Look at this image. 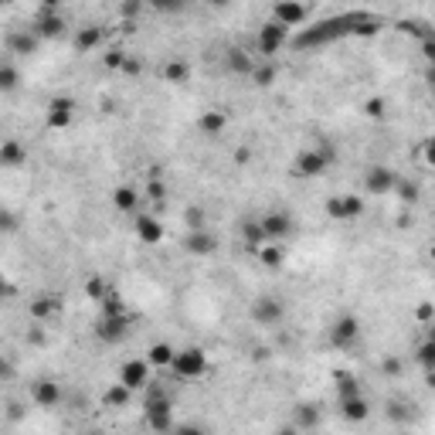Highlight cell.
I'll return each instance as SVG.
<instances>
[{
  "label": "cell",
  "mask_w": 435,
  "mask_h": 435,
  "mask_svg": "<svg viewBox=\"0 0 435 435\" xmlns=\"http://www.w3.org/2000/svg\"><path fill=\"white\" fill-rule=\"evenodd\" d=\"M344 34H377V21L371 14H340V17H330L316 27H303L299 38L293 41L296 48H320V45H330Z\"/></svg>",
  "instance_id": "obj_1"
},
{
  "label": "cell",
  "mask_w": 435,
  "mask_h": 435,
  "mask_svg": "<svg viewBox=\"0 0 435 435\" xmlns=\"http://www.w3.org/2000/svg\"><path fill=\"white\" fill-rule=\"evenodd\" d=\"M147 425L160 435H171L174 429V408L171 398L160 391V384H147Z\"/></svg>",
  "instance_id": "obj_2"
},
{
  "label": "cell",
  "mask_w": 435,
  "mask_h": 435,
  "mask_svg": "<svg viewBox=\"0 0 435 435\" xmlns=\"http://www.w3.org/2000/svg\"><path fill=\"white\" fill-rule=\"evenodd\" d=\"M337 160V150H334V143H327V140H320L313 150H299L296 153V160H293V171L299 177H320L330 164Z\"/></svg>",
  "instance_id": "obj_3"
},
{
  "label": "cell",
  "mask_w": 435,
  "mask_h": 435,
  "mask_svg": "<svg viewBox=\"0 0 435 435\" xmlns=\"http://www.w3.org/2000/svg\"><path fill=\"white\" fill-rule=\"evenodd\" d=\"M171 367H174V374L180 381H194V377H201L204 371H208V353L201 347H187V350H177L174 360H171Z\"/></svg>",
  "instance_id": "obj_4"
},
{
  "label": "cell",
  "mask_w": 435,
  "mask_h": 435,
  "mask_svg": "<svg viewBox=\"0 0 435 435\" xmlns=\"http://www.w3.org/2000/svg\"><path fill=\"white\" fill-rule=\"evenodd\" d=\"M262 225V235H265V245H279L282 238H289L293 235V218L286 214V211H269V214H262L259 218Z\"/></svg>",
  "instance_id": "obj_5"
},
{
  "label": "cell",
  "mask_w": 435,
  "mask_h": 435,
  "mask_svg": "<svg viewBox=\"0 0 435 435\" xmlns=\"http://www.w3.org/2000/svg\"><path fill=\"white\" fill-rule=\"evenodd\" d=\"M62 31H65V21H62L58 7H55V3H45V7L38 10L34 24H31V34H34L38 41H45V38H58Z\"/></svg>",
  "instance_id": "obj_6"
},
{
  "label": "cell",
  "mask_w": 435,
  "mask_h": 435,
  "mask_svg": "<svg viewBox=\"0 0 435 435\" xmlns=\"http://www.w3.org/2000/svg\"><path fill=\"white\" fill-rule=\"evenodd\" d=\"M282 316H286V306H282L279 296H259L252 303V320L262 323V327H279Z\"/></svg>",
  "instance_id": "obj_7"
},
{
  "label": "cell",
  "mask_w": 435,
  "mask_h": 435,
  "mask_svg": "<svg viewBox=\"0 0 435 435\" xmlns=\"http://www.w3.org/2000/svg\"><path fill=\"white\" fill-rule=\"evenodd\" d=\"M357 337H360V320L353 316V313H344V316H337V323L330 327V344L340 350H347L357 344Z\"/></svg>",
  "instance_id": "obj_8"
},
{
  "label": "cell",
  "mask_w": 435,
  "mask_h": 435,
  "mask_svg": "<svg viewBox=\"0 0 435 435\" xmlns=\"http://www.w3.org/2000/svg\"><path fill=\"white\" fill-rule=\"evenodd\" d=\"M119 384L126 388V391H140V388H147L150 384V364L147 360H126L123 367H119Z\"/></svg>",
  "instance_id": "obj_9"
},
{
  "label": "cell",
  "mask_w": 435,
  "mask_h": 435,
  "mask_svg": "<svg viewBox=\"0 0 435 435\" xmlns=\"http://www.w3.org/2000/svg\"><path fill=\"white\" fill-rule=\"evenodd\" d=\"M31 401L38 408H58L62 405V384L55 377H38L31 384Z\"/></svg>",
  "instance_id": "obj_10"
},
{
  "label": "cell",
  "mask_w": 435,
  "mask_h": 435,
  "mask_svg": "<svg viewBox=\"0 0 435 435\" xmlns=\"http://www.w3.org/2000/svg\"><path fill=\"white\" fill-rule=\"evenodd\" d=\"M72 119H75V99L72 95H55L48 102V126L65 129V126H72Z\"/></svg>",
  "instance_id": "obj_11"
},
{
  "label": "cell",
  "mask_w": 435,
  "mask_h": 435,
  "mask_svg": "<svg viewBox=\"0 0 435 435\" xmlns=\"http://www.w3.org/2000/svg\"><path fill=\"white\" fill-rule=\"evenodd\" d=\"M95 337L102 344H123L129 337V316H102L95 327Z\"/></svg>",
  "instance_id": "obj_12"
},
{
  "label": "cell",
  "mask_w": 435,
  "mask_h": 435,
  "mask_svg": "<svg viewBox=\"0 0 435 435\" xmlns=\"http://www.w3.org/2000/svg\"><path fill=\"white\" fill-rule=\"evenodd\" d=\"M395 184H398V174H395L391 167H384V164H374V167L364 174V190H367V194H391Z\"/></svg>",
  "instance_id": "obj_13"
},
{
  "label": "cell",
  "mask_w": 435,
  "mask_h": 435,
  "mask_svg": "<svg viewBox=\"0 0 435 435\" xmlns=\"http://www.w3.org/2000/svg\"><path fill=\"white\" fill-rule=\"evenodd\" d=\"M327 214H330L334 221H353V218H360V214H364V201H360V197H353V194L330 197V201H327Z\"/></svg>",
  "instance_id": "obj_14"
},
{
  "label": "cell",
  "mask_w": 435,
  "mask_h": 435,
  "mask_svg": "<svg viewBox=\"0 0 435 435\" xmlns=\"http://www.w3.org/2000/svg\"><path fill=\"white\" fill-rule=\"evenodd\" d=\"M286 38H289V31L282 27V24H275V21H265L259 27V55H275L282 45H286Z\"/></svg>",
  "instance_id": "obj_15"
},
{
  "label": "cell",
  "mask_w": 435,
  "mask_h": 435,
  "mask_svg": "<svg viewBox=\"0 0 435 435\" xmlns=\"http://www.w3.org/2000/svg\"><path fill=\"white\" fill-rule=\"evenodd\" d=\"M306 17H310V7H306V3H275V7H272V21L282 24L286 31H289V27H299Z\"/></svg>",
  "instance_id": "obj_16"
},
{
  "label": "cell",
  "mask_w": 435,
  "mask_h": 435,
  "mask_svg": "<svg viewBox=\"0 0 435 435\" xmlns=\"http://www.w3.org/2000/svg\"><path fill=\"white\" fill-rule=\"evenodd\" d=\"M133 232H136V238H140L143 245L164 242V225H160L153 214H136V218H133Z\"/></svg>",
  "instance_id": "obj_17"
},
{
  "label": "cell",
  "mask_w": 435,
  "mask_h": 435,
  "mask_svg": "<svg viewBox=\"0 0 435 435\" xmlns=\"http://www.w3.org/2000/svg\"><path fill=\"white\" fill-rule=\"evenodd\" d=\"M184 252H187V256H211V252H218V238H214L208 228L187 232V235H184Z\"/></svg>",
  "instance_id": "obj_18"
},
{
  "label": "cell",
  "mask_w": 435,
  "mask_h": 435,
  "mask_svg": "<svg viewBox=\"0 0 435 435\" xmlns=\"http://www.w3.org/2000/svg\"><path fill=\"white\" fill-rule=\"evenodd\" d=\"M27 164V147L17 143V140H3L0 143V167L3 171H17Z\"/></svg>",
  "instance_id": "obj_19"
},
{
  "label": "cell",
  "mask_w": 435,
  "mask_h": 435,
  "mask_svg": "<svg viewBox=\"0 0 435 435\" xmlns=\"http://www.w3.org/2000/svg\"><path fill=\"white\" fill-rule=\"evenodd\" d=\"M27 310H31V316H34V320H55V316L62 313V296H51V293L34 296Z\"/></svg>",
  "instance_id": "obj_20"
},
{
  "label": "cell",
  "mask_w": 435,
  "mask_h": 435,
  "mask_svg": "<svg viewBox=\"0 0 435 435\" xmlns=\"http://www.w3.org/2000/svg\"><path fill=\"white\" fill-rule=\"evenodd\" d=\"M320 419H323V415H320V408H316V405H310V401H303V405H296V408H293V422H289V425H293V429H299V432H310V429H316V425H320Z\"/></svg>",
  "instance_id": "obj_21"
},
{
  "label": "cell",
  "mask_w": 435,
  "mask_h": 435,
  "mask_svg": "<svg viewBox=\"0 0 435 435\" xmlns=\"http://www.w3.org/2000/svg\"><path fill=\"white\" fill-rule=\"evenodd\" d=\"M7 51H10V55H34V51H38V38L31 34V27L10 31V34H7Z\"/></svg>",
  "instance_id": "obj_22"
},
{
  "label": "cell",
  "mask_w": 435,
  "mask_h": 435,
  "mask_svg": "<svg viewBox=\"0 0 435 435\" xmlns=\"http://www.w3.org/2000/svg\"><path fill=\"white\" fill-rule=\"evenodd\" d=\"M340 415H344V422H364V419L371 415V405H367V398H364V395H357V398H344V401H340Z\"/></svg>",
  "instance_id": "obj_23"
},
{
  "label": "cell",
  "mask_w": 435,
  "mask_h": 435,
  "mask_svg": "<svg viewBox=\"0 0 435 435\" xmlns=\"http://www.w3.org/2000/svg\"><path fill=\"white\" fill-rule=\"evenodd\" d=\"M160 79H164V82H171V86H184V82L190 79V65H187L184 58H171V62H164Z\"/></svg>",
  "instance_id": "obj_24"
},
{
  "label": "cell",
  "mask_w": 435,
  "mask_h": 435,
  "mask_svg": "<svg viewBox=\"0 0 435 435\" xmlns=\"http://www.w3.org/2000/svg\"><path fill=\"white\" fill-rule=\"evenodd\" d=\"M225 126H228V119H225V112H218V109H208V112H201V119H197V129H201L204 136H221Z\"/></svg>",
  "instance_id": "obj_25"
},
{
  "label": "cell",
  "mask_w": 435,
  "mask_h": 435,
  "mask_svg": "<svg viewBox=\"0 0 435 435\" xmlns=\"http://www.w3.org/2000/svg\"><path fill=\"white\" fill-rule=\"evenodd\" d=\"M136 201H140V190L129 187V184H123V187L112 190V204H116L123 214H136Z\"/></svg>",
  "instance_id": "obj_26"
},
{
  "label": "cell",
  "mask_w": 435,
  "mask_h": 435,
  "mask_svg": "<svg viewBox=\"0 0 435 435\" xmlns=\"http://www.w3.org/2000/svg\"><path fill=\"white\" fill-rule=\"evenodd\" d=\"M102 45V27L99 24H88V27H82L79 34H75V51H92V48H99Z\"/></svg>",
  "instance_id": "obj_27"
},
{
  "label": "cell",
  "mask_w": 435,
  "mask_h": 435,
  "mask_svg": "<svg viewBox=\"0 0 435 435\" xmlns=\"http://www.w3.org/2000/svg\"><path fill=\"white\" fill-rule=\"evenodd\" d=\"M174 353H177V350L171 347L167 340H160V344H153V347L147 350V357H143V360H147L150 367H171V360H174Z\"/></svg>",
  "instance_id": "obj_28"
},
{
  "label": "cell",
  "mask_w": 435,
  "mask_h": 435,
  "mask_svg": "<svg viewBox=\"0 0 435 435\" xmlns=\"http://www.w3.org/2000/svg\"><path fill=\"white\" fill-rule=\"evenodd\" d=\"M238 232H242V242H245L249 249H262V245H265V235H262L259 218H245Z\"/></svg>",
  "instance_id": "obj_29"
},
{
  "label": "cell",
  "mask_w": 435,
  "mask_h": 435,
  "mask_svg": "<svg viewBox=\"0 0 435 435\" xmlns=\"http://www.w3.org/2000/svg\"><path fill=\"white\" fill-rule=\"evenodd\" d=\"M228 69H232L235 75H252V72H256V62H252L242 48H232V51H228Z\"/></svg>",
  "instance_id": "obj_30"
},
{
  "label": "cell",
  "mask_w": 435,
  "mask_h": 435,
  "mask_svg": "<svg viewBox=\"0 0 435 435\" xmlns=\"http://www.w3.org/2000/svg\"><path fill=\"white\" fill-rule=\"evenodd\" d=\"M129 398H133V391H126L119 381H116L112 388H105V395H102V401H105L109 408H123V405H129Z\"/></svg>",
  "instance_id": "obj_31"
},
{
  "label": "cell",
  "mask_w": 435,
  "mask_h": 435,
  "mask_svg": "<svg viewBox=\"0 0 435 435\" xmlns=\"http://www.w3.org/2000/svg\"><path fill=\"white\" fill-rule=\"evenodd\" d=\"M17 82H21V72H17L10 62H3V58H0V92H14Z\"/></svg>",
  "instance_id": "obj_32"
},
{
  "label": "cell",
  "mask_w": 435,
  "mask_h": 435,
  "mask_svg": "<svg viewBox=\"0 0 435 435\" xmlns=\"http://www.w3.org/2000/svg\"><path fill=\"white\" fill-rule=\"evenodd\" d=\"M357 395H360L357 377L353 374H337V398L344 401V398H357Z\"/></svg>",
  "instance_id": "obj_33"
},
{
  "label": "cell",
  "mask_w": 435,
  "mask_h": 435,
  "mask_svg": "<svg viewBox=\"0 0 435 435\" xmlns=\"http://www.w3.org/2000/svg\"><path fill=\"white\" fill-rule=\"evenodd\" d=\"M102 316H129V313H126V306H123V299L109 293V296L102 299Z\"/></svg>",
  "instance_id": "obj_34"
},
{
  "label": "cell",
  "mask_w": 435,
  "mask_h": 435,
  "mask_svg": "<svg viewBox=\"0 0 435 435\" xmlns=\"http://www.w3.org/2000/svg\"><path fill=\"white\" fill-rule=\"evenodd\" d=\"M252 82H256V86H272V82H275V65H272V62H265V65H259V69H256V72H252Z\"/></svg>",
  "instance_id": "obj_35"
},
{
  "label": "cell",
  "mask_w": 435,
  "mask_h": 435,
  "mask_svg": "<svg viewBox=\"0 0 435 435\" xmlns=\"http://www.w3.org/2000/svg\"><path fill=\"white\" fill-rule=\"evenodd\" d=\"M86 293L92 296V299H95V303H102V299L109 296V286H105V282H102L99 275H92V279L86 282Z\"/></svg>",
  "instance_id": "obj_36"
},
{
  "label": "cell",
  "mask_w": 435,
  "mask_h": 435,
  "mask_svg": "<svg viewBox=\"0 0 435 435\" xmlns=\"http://www.w3.org/2000/svg\"><path fill=\"white\" fill-rule=\"evenodd\" d=\"M395 190L401 194V201H408V204H415L419 201V184L415 180H398L395 184Z\"/></svg>",
  "instance_id": "obj_37"
},
{
  "label": "cell",
  "mask_w": 435,
  "mask_h": 435,
  "mask_svg": "<svg viewBox=\"0 0 435 435\" xmlns=\"http://www.w3.org/2000/svg\"><path fill=\"white\" fill-rule=\"evenodd\" d=\"M262 265L279 269V265H282V249H279V245H262Z\"/></svg>",
  "instance_id": "obj_38"
},
{
  "label": "cell",
  "mask_w": 435,
  "mask_h": 435,
  "mask_svg": "<svg viewBox=\"0 0 435 435\" xmlns=\"http://www.w3.org/2000/svg\"><path fill=\"white\" fill-rule=\"evenodd\" d=\"M184 221H187L190 232H201V228H204V211H201V208H187V211H184Z\"/></svg>",
  "instance_id": "obj_39"
},
{
  "label": "cell",
  "mask_w": 435,
  "mask_h": 435,
  "mask_svg": "<svg viewBox=\"0 0 435 435\" xmlns=\"http://www.w3.org/2000/svg\"><path fill=\"white\" fill-rule=\"evenodd\" d=\"M419 364H422L425 371H432V364H435V344L432 340H425V344L419 347Z\"/></svg>",
  "instance_id": "obj_40"
},
{
  "label": "cell",
  "mask_w": 435,
  "mask_h": 435,
  "mask_svg": "<svg viewBox=\"0 0 435 435\" xmlns=\"http://www.w3.org/2000/svg\"><path fill=\"white\" fill-rule=\"evenodd\" d=\"M17 214L14 211H7V208H0V232H17Z\"/></svg>",
  "instance_id": "obj_41"
},
{
  "label": "cell",
  "mask_w": 435,
  "mask_h": 435,
  "mask_svg": "<svg viewBox=\"0 0 435 435\" xmlns=\"http://www.w3.org/2000/svg\"><path fill=\"white\" fill-rule=\"evenodd\" d=\"M123 62H126V51H119V48H112V51L102 58V65H105V69H123Z\"/></svg>",
  "instance_id": "obj_42"
},
{
  "label": "cell",
  "mask_w": 435,
  "mask_h": 435,
  "mask_svg": "<svg viewBox=\"0 0 435 435\" xmlns=\"http://www.w3.org/2000/svg\"><path fill=\"white\" fill-rule=\"evenodd\" d=\"M147 194H150V197H153V201L160 204V201H164V194H167V187H164L160 180H150V187H147Z\"/></svg>",
  "instance_id": "obj_43"
},
{
  "label": "cell",
  "mask_w": 435,
  "mask_h": 435,
  "mask_svg": "<svg viewBox=\"0 0 435 435\" xmlns=\"http://www.w3.org/2000/svg\"><path fill=\"white\" fill-rule=\"evenodd\" d=\"M140 69H143V65H140L136 58H129V55H126V62H123V72H126V75H140Z\"/></svg>",
  "instance_id": "obj_44"
},
{
  "label": "cell",
  "mask_w": 435,
  "mask_h": 435,
  "mask_svg": "<svg viewBox=\"0 0 435 435\" xmlns=\"http://www.w3.org/2000/svg\"><path fill=\"white\" fill-rule=\"evenodd\" d=\"M119 10H123V17H140V10H143V3H123Z\"/></svg>",
  "instance_id": "obj_45"
},
{
  "label": "cell",
  "mask_w": 435,
  "mask_h": 435,
  "mask_svg": "<svg viewBox=\"0 0 435 435\" xmlns=\"http://www.w3.org/2000/svg\"><path fill=\"white\" fill-rule=\"evenodd\" d=\"M384 112V99H371L367 102V116H381Z\"/></svg>",
  "instance_id": "obj_46"
},
{
  "label": "cell",
  "mask_w": 435,
  "mask_h": 435,
  "mask_svg": "<svg viewBox=\"0 0 435 435\" xmlns=\"http://www.w3.org/2000/svg\"><path fill=\"white\" fill-rule=\"evenodd\" d=\"M171 435H204L197 425H177V429H171Z\"/></svg>",
  "instance_id": "obj_47"
},
{
  "label": "cell",
  "mask_w": 435,
  "mask_h": 435,
  "mask_svg": "<svg viewBox=\"0 0 435 435\" xmlns=\"http://www.w3.org/2000/svg\"><path fill=\"white\" fill-rule=\"evenodd\" d=\"M419 320H422V323L432 320V303H422V306H419Z\"/></svg>",
  "instance_id": "obj_48"
},
{
  "label": "cell",
  "mask_w": 435,
  "mask_h": 435,
  "mask_svg": "<svg viewBox=\"0 0 435 435\" xmlns=\"http://www.w3.org/2000/svg\"><path fill=\"white\" fill-rule=\"evenodd\" d=\"M388 415H391L395 422H405V419H408V412H405L401 405H391V412H388Z\"/></svg>",
  "instance_id": "obj_49"
},
{
  "label": "cell",
  "mask_w": 435,
  "mask_h": 435,
  "mask_svg": "<svg viewBox=\"0 0 435 435\" xmlns=\"http://www.w3.org/2000/svg\"><path fill=\"white\" fill-rule=\"evenodd\" d=\"M398 367H401L398 360H384V371H388V374H398Z\"/></svg>",
  "instance_id": "obj_50"
},
{
  "label": "cell",
  "mask_w": 435,
  "mask_h": 435,
  "mask_svg": "<svg viewBox=\"0 0 435 435\" xmlns=\"http://www.w3.org/2000/svg\"><path fill=\"white\" fill-rule=\"evenodd\" d=\"M0 296H14V286H10V282H3V279H0Z\"/></svg>",
  "instance_id": "obj_51"
},
{
  "label": "cell",
  "mask_w": 435,
  "mask_h": 435,
  "mask_svg": "<svg viewBox=\"0 0 435 435\" xmlns=\"http://www.w3.org/2000/svg\"><path fill=\"white\" fill-rule=\"evenodd\" d=\"M157 10H184V3H157Z\"/></svg>",
  "instance_id": "obj_52"
},
{
  "label": "cell",
  "mask_w": 435,
  "mask_h": 435,
  "mask_svg": "<svg viewBox=\"0 0 435 435\" xmlns=\"http://www.w3.org/2000/svg\"><path fill=\"white\" fill-rule=\"evenodd\" d=\"M275 435H303V432H299V429H293V425H282Z\"/></svg>",
  "instance_id": "obj_53"
},
{
  "label": "cell",
  "mask_w": 435,
  "mask_h": 435,
  "mask_svg": "<svg viewBox=\"0 0 435 435\" xmlns=\"http://www.w3.org/2000/svg\"><path fill=\"white\" fill-rule=\"evenodd\" d=\"M7 371H10V367H7V360H3V353H0V377H7Z\"/></svg>",
  "instance_id": "obj_54"
}]
</instances>
